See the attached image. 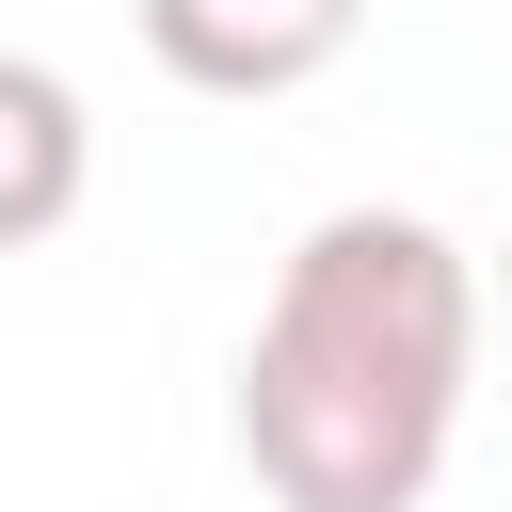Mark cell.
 Segmentation results:
<instances>
[{"label":"cell","mask_w":512,"mask_h":512,"mask_svg":"<svg viewBox=\"0 0 512 512\" xmlns=\"http://www.w3.org/2000/svg\"><path fill=\"white\" fill-rule=\"evenodd\" d=\"M480 384V256L416 208H336L288 240L240 336V464L272 512H416Z\"/></svg>","instance_id":"1"},{"label":"cell","mask_w":512,"mask_h":512,"mask_svg":"<svg viewBox=\"0 0 512 512\" xmlns=\"http://www.w3.org/2000/svg\"><path fill=\"white\" fill-rule=\"evenodd\" d=\"M128 16H144L160 80H192V96H304L368 32V0H128Z\"/></svg>","instance_id":"2"},{"label":"cell","mask_w":512,"mask_h":512,"mask_svg":"<svg viewBox=\"0 0 512 512\" xmlns=\"http://www.w3.org/2000/svg\"><path fill=\"white\" fill-rule=\"evenodd\" d=\"M96 176V128H80V80H48L32 48H0V256L48 240Z\"/></svg>","instance_id":"3"},{"label":"cell","mask_w":512,"mask_h":512,"mask_svg":"<svg viewBox=\"0 0 512 512\" xmlns=\"http://www.w3.org/2000/svg\"><path fill=\"white\" fill-rule=\"evenodd\" d=\"M496 320H512V240H496Z\"/></svg>","instance_id":"4"}]
</instances>
